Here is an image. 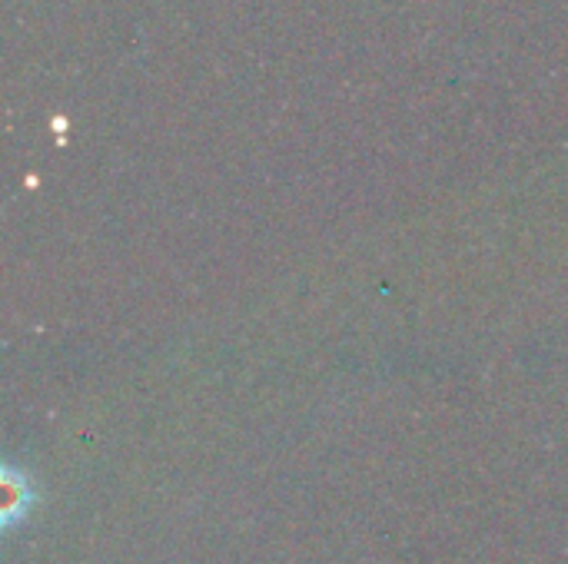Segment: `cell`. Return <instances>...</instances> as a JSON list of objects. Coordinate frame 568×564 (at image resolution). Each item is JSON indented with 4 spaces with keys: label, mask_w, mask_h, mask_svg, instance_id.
Wrapping results in <instances>:
<instances>
[{
    "label": "cell",
    "mask_w": 568,
    "mask_h": 564,
    "mask_svg": "<svg viewBox=\"0 0 568 564\" xmlns=\"http://www.w3.org/2000/svg\"><path fill=\"white\" fill-rule=\"evenodd\" d=\"M27 505H30L27 479H20L13 469H7L3 472V515H7V522H13L17 515H27Z\"/></svg>",
    "instance_id": "6da1fadb"
}]
</instances>
